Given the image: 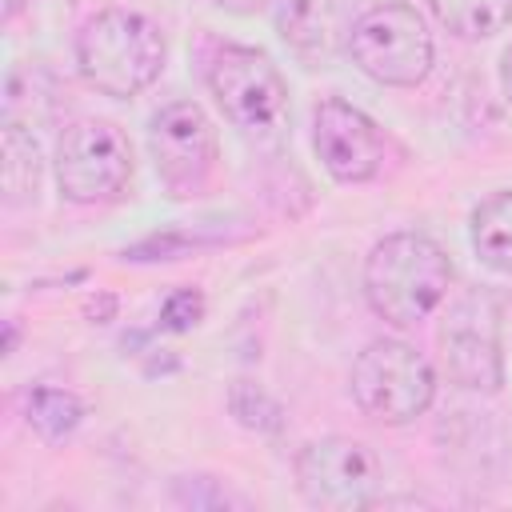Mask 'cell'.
Here are the masks:
<instances>
[{"label": "cell", "mask_w": 512, "mask_h": 512, "mask_svg": "<svg viewBox=\"0 0 512 512\" xmlns=\"http://www.w3.org/2000/svg\"><path fill=\"white\" fill-rule=\"evenodd\" d=\"M216 8H224V12H232V16H256L260 8H268L272 0H212Z\"/></svg>", "instance_id": "18"}, {"label": "cell", "mask_w": 512, "mask_h": 512, "mask_svg": "<svg viewBox=\"0 0 512 512\" xmlns=\"http://www.w3.org/2000/svg\"><path fill=\"white\" fill-rule=\"evenodd\" d=\"M204 320V296L196 288H176L164 304H160V328L164 332H188Z\"/></svg>", "instance_id": "17"}, {"label": "cell", "mask_w": 512, "mask_h": 512, "mask_svg": "<svg viewBox=\"0 0 512 512\" xmlns=\"http://www.w3.org/2000/svg\"><path fill=\"white\" fill-rule=\"evenodd\" d=\"M132 180V144L112 120H76L56 140V188L72 204H108Z\"/></svg>", "instance_id": "6"}, {"label": "cell", "mask_w": 512, "mask_h": 512, "mask_svg": "<svg viewBox=\"0 0 512 512\" xmlns=\"http://www.w3.org/2000/svg\"><path fill=\"white\" fill-rule=\"evenodd\" d=\"M148 156L168 196L188 200L204 192L216 168L220 156L216 124L196 100H172L148 120Z\"/></svg>", "instance_id": "8"}, {"label": "cell", "mask_w": 512, "mask_h": 512, "mask_svg": "<svg viewBox=\"0 0 512 512\" xmlns=\"http://www.w3.org/2000/svg\"><path fill=\"white\" fill-rule=\"evenodd\" d=\"M468 236H472V252L480 256V264L512 276V188L492 192L472 208Z\"/></svg>", "instance_id": "12"}, {"label": "cell", "mask_w": 512, "mask_h": 512, "mask_svg": "<svg viewBox=\"0 0 512 512\" xmlns=\"http://www.w3.org/2000/svg\"><path fill=\"white\" fill-rule=\"evenodd\" d=\"M24 420H28V428H32L40 440L60 444V440H68V436L80 428V420H84V400H80L76 392H68V388L40 384V388H32V392L24 396Z\"/></svg>", "instance_id": "14"}, {"label": "cell", "mask_w": 512, "mask_h": 512, "mask_svg": "<svg viewBox=\"0 0 512 512\" xmlns=\"http://www.w3.org/2000/svg\"><path fill=\"white\" fill-rule=\"evenodd\" d=\"M428 8L460 40H488L512 24V0H428Z\"/></svg>", "instance_id": "15"}, {"label": "cell", "mask_w": 512, "mask_h": 512, "mask_svg": "<svg viewBox=\"0 0 512 512\" xmlns=\"http://www.w3.org/2000/svg\"><path fill=\"white\" fill-rule=\"evenodd\" d=\"M276 32L296 56L324 60L332 52V40H336V12L328 0H280L276 4Z\"/></svg>", "instance_id": "11"}, {"label": "cell", "mask_w": 512, "mask_h": 512, "mask_svg": "<svg viewBox=\"0 0 512 512\" xmlns=\"http://www.w3.org/2000/svg\"><path fill=\"white\" fill-rule=\"evenodd\" d=\"M348 388L364 416L380 424H408L432 408L436 372L412 344L384 336L352 360Z\"/></svg>", "instance_id": "4"}, {"label": "cell", "mask_w": 512, "mask_h": 512, "mask_svg": "<svg viewBox=\"0 0 512 512\" xmlns=\"http://www.w3.org/2000/svg\"><path fill=\"white\" fill-rule=\"evenodd\" d=\"M208 88L224 120L244 136H272L288 120V84L260 48L220 44L208 64Z\"/></svg>", "instance_id": "5"}, {"label": "cell", "mask_w": 512, "mask_h": 512, "mask_svg": "<svg viewBox=\"0 0 512 512\" xmlns=\"http://www.w3.org/2000/svg\"><path fill=\"white\" fill-rule=\"evenodd\" d=\"M352 64L388 88H416L432 72V32L424 16L404 0H384L360 12L348 28Z\"/></svg>", "instance_id": "3"}, {"label": "cell", "mask_w": 512, "mask_h": 512, "mask_svg": "<svg viewBox=\"0 0 512 512\" xmlns=\"http://www.w3.org/2000/svg\"><path fill=\"white\" fill-rule=\"evenodd\" d=\"M500 88H504V100H508V108H512V44H508L504 56H500Z\"/></svg>", "instance_id": "19"}, {"label": "cell", "mask_w": 512, "mask_h": 512, "mask_svg": "<svg viewBox=\"0 0 512 512\" xmlns=\"http://www.w3.org/2000/svg\"><path fill=\"white\" fill-rule=\"evenodd\" d=\"M164 60H168L164 32L132 8H104L76 36L80 76L96 92L116 100H132L148 84H156L164 72Z\"/></svg>", "instance_id": "2"}, {"label": "cell", "mask_w": 512, "mask_h": 512, "mask_svg": "<svg viewBox=\"0 0 512 512\" xmlns=\"http://www.w3.org/2000/svg\"><path fill=\"white\" fill-rule=\"evenodd\" d=\"M4 204L20 208V204H36L40 192V148L32 140V132H24V124L8 120L4 124Z\"/></svg>", "instance_id": "13"}, {"label": "cell", "mask_w": 512, "mask_h": 512, "mask_svg": "<svg viewBox=\"0 0 512 512\" xmlns=\"http://www.w3.org/2000/svg\"><path fill=\"white\" fill-rule=\"evenodd\" d=\"M440 356L452 384L472 392H496L504 384V352L496 332V308L484 296L460 300L440 324Z\"/></svg>", "instance_id": "10"}, {"label": "cell", "mask_w": 512, "mask_h": 512, "mask_svg": "<svg viewBox=\"0 0 512 512\" xmlns=\"http://www.w3.org/2000/svg\"><path fill=\"white\" fill-rule=\"evenodd\" d=\"M312 148L324 172L340 184H364L384 168V136L368 112L344 96H328L312 112Z\"/></svg>", "instance_id": "9"}, {"label": "cell", "mask_w": 512, "mask_h": 512, "mask_svg": "<svg viewBox=\"0 0 512 512\" xmlns=\"http://www.w3.org/2000/svg\"><path fill=\"white\" fill-rule=\"evenodd\" d=\"M228 412L236 416V424L252 428V432H264V436H276L284 428V408L276 396H268L260 384L252 380H236L228 388Z\"/></svg>", "instance_id": "16"}, {"label": "cell", "mask_w": 512, "mask_h": 512, "mask_svg": "<svg viewBox=\"0 0 512 512\" xmlns=\"http://www.w3.org/2000/svg\"><path fill=\"white\" fill-rule=\"evenodd\" d=\"M296 492L312 508L328 512H352L376 504V492L384 484L380 456L352 436H320L296 452Z\"/></svg>", "instance_id": "7"}, {"label": "cell", "mask_w": 512, "mask_h": 512, "mask_svg": "<svg viewBox=\"0 0 512 512\" xmlns=\"http://www.w3.org/2000/svg\"><path fill=\"white\" fill-rule=\"evenodd\" d=\"M24 4H28V0H4V20H16Z\"/></svg>", "instance_id": "20"}, {"label": "cell", "mask_w": 512, "mask_h": 512, "mask_svg": "<svg viewBox=\"0 0 512 512\" xmlns=\"http://www.w3.org/2000/svg\"><path fill=\"white\" fill-rule=\"evenodd\" d=\"M448 288L452 260L428 232H388L364 260V300L380 320L396 328H416L428 320L448 300Z\"/></svg>", "instance_id": "1"}]
</instances>
